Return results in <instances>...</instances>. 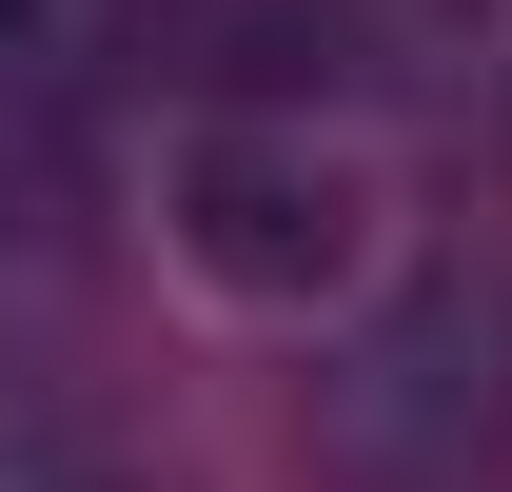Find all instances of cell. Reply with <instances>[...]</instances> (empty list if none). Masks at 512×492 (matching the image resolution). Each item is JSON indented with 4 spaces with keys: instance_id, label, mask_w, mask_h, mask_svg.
<instances>
[{
    "instance_id": "obj_5",
    "label": "cell",
    "mask_w": 512,
    "mask_h": 492,
    "mask_svg": "<svg viewBox=\"0 0 512 492\" xmlns=\"http://www.w3.org/2000/svg\"><path fill=\"white\" fill-rule=\"evenodd\" d=\"M60 20H79V0H0V79H40V60H60Z\"/></svg>"
},
{
    "instance_id": "obj_3",
    "label": "cell",
    "mask_w": 512,
    "mask_h": 492,
    "mask_svg": "<svg viewBox=\"0 0 512 492\" xmlns=\"http://www.w3.org/2000/svg\"><path fill=\"white\" fill-rule=\"evenodd\" d=\"M0 492H178V453L79 374H0Z\"/></svg>"
},
{
    "instance_id": "obj_1",
    "label": "cell",
    "mask_w": 512,
    "mask_h": 492,
    "mask_svg": "<svg viewBox=\"0 0 512 492\" xmlns=\"http://www.w3.org/2000/svg\"><path fill=\"white\" fill-rule=\"evenodd\" d=\"M158 256L237 315H355L375 296V158L316 119V99H197L158 138Z\"/></svg>"
},
{
    "instance_id": "obj_4",
    "label": "cell",
    "mask_w": 512,
    "mask_h": 492,
    "mask_svg": "<svg viewBox=\"0 0 512 492\" xmlns=\"http://www.w3.org/2000/svg\"><path fill=\"white\" fill-rule=\"evenodd\" d=\"M394 60L434 79L453 119H493V138H512V0H414V20H394Z\"/></svg>"
},
{
    "instance_id": "obj_2",
    "label": "cell",
    "mask_w": 512,
    "mask_h": 492,
    "mask_svg": "<svg viewBox=\"0 0 512 492\" xmlns=\"http://www.w3.org/2000/svg\"><path fill=\"white\" fill-rule=\"evenodd\" d=\"M512 453V276H394L316 374V473L335 492H473Z\"/></svg>"
}]
</instances>
